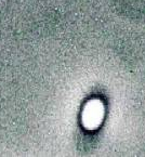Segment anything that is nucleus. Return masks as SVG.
<instances>
[{
  "label": "nucleus",
  "instance_id": "obj_1",
  "mask_svg": "<svg viewBox=\"0 0 145 157\" xmlns=\"http://www.w3.org/2000/svg\"><path fill=\"white\" fill-rule=\"evenodd\" d=\"M105 107L101 100L92 99L86 103L81 114V123L88 130H94L103 121Z\"/></svg>",
  "mask_w": 145,
  "mask_h": 157
}]
</instances>
